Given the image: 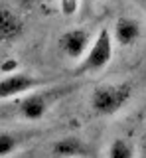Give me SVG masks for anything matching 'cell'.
Returning <instances> with one entry per match:
<instances>
[{"label": "cell", "instance_id": "1", "mask_svg": "<svg viewBox=\"0 0 146 158\" xmlns=\"http://www.w3.org/2000/svg\"><path fill=\"white\" fill-rule=\"evenodd\" d=\"M132 99V83L120 81V83H107L97 87L91 93V111L97 117H113L120 113Z\"/></svg>", "mask_w": 146, "mask_h": 158}, {"label": "cell", "instance_id": "2", "mask_svg": "<svg viewBox=\"0 0 146 158\" xmlns=\"http://www.w3.org/2000/svg\"><path fill=\"white\" fill-rule=\"evenodd\" d=\"M73 85H63V87H38L34 91L26 93L24 99L18 105V113L24 121H42L43 117L50 113V109L57 103V99L65 97L69 91H73Z\"/></svg>", "mask_w": 146, "mask_h": 158}, {"label": "cell", "instance_id": "3", "mask_svg": "<svg viewBox=\"0 0 146 158\" xmlns=\"http://www.w3.org/2000/svg\"><path fill=\"white\" fill-rule=\"evenodd\" d=\"M113 36H111L109 28H101L99 34L93 38L89 49L85 52V56L79 59L75 67L77 75H89V73H99L113 61V53H115V46H113Z\"/></svg>", "mask_w": 146, "mask_h": 158}, {"label": "cell", "instance_id": "4", "mask_svg": "<svg viewBox=\"0 0 146 158\" xmlns=\"http://www.w3.org/2000/svg\"><path fill=\"white\" fill-rule=\"evenodd\" d=\"M46 81L36 75H30V73L24 71H14L8 73L6 77L0 79V101L2 99H12V97H20L26 95V93L34 91L38 87H43Z\"/></svg>", "mask_w": 146, "mask_h": 158}, {"label": "cell", "instance_id": "5", "mask_svg": "<svg viewBox=\"0 0 146 158\" xmlns=\"http://www.w3.org/2000/svg\"><path fill=\"white\" fill-rule=\"evenodd\" d=\"M91 34L85 28H71L67 32H63L59 40H57V46L59 52L69 59H81L85 56V52L91 46Z\"/></svg>", "mask_w": 146, "mask_h": 158}, {"label": "cell", "instance_id": "6", "mask_svg": "<svg viewBox=\"0 0 146 158\" xmlns=\"http://www.w3.org/2000/svg\"><path fill=\"white\" fill-rule=\"evenodd\" d=\"M142 38V26L140 22L132 16H120L116 18L113 26V40L123 48L134 46L138 40Z\"/></svg>", "mask_w": 146, "mask_h": 158}, {"label": "cell", "instance_id": "7", "mask_svg": "<svg viewBox=\"0 0 146 158\" xmlns=\"http://www.w3.org/2000/svg\"><path fill=\"white\" fill-rule=\"evenodd\" d=\"M24 34V20L16 10L0 6V44H12Z\"/></svg>", "mask_w": 146, "mask_h": 158}, {"label": "cell", "instance_id": "8", "mask_svg": "<svg viewBox=\"0 0 146 158\" xmlns=\"http://www.w3.org/2000/svg\"><path fill=\"white\" fill-rule=\"evenodd\" d=\"M51 156L53 158H87L89 146L79 136H61L51 144Z\"/></svg>", "mask_w": 146, "mask_h": 158}, {"label": "cell", "instance_id": "9", "mask_svg": "<svg viewBox=\"0 0 146 158\" xmlns=\"http://www.w3.org/2000/svg\"><path fill=\"white\" fill-rule=\"evenodd\" d=\"M107 158H136L134 144L128 140V138L116 136V138H113V142L109 144Z\"/></svg>", "mask_w": 146, "mask_h": 158}, {"label": "cell", "instance_id": "10", "mask_svg": "<svg viewBox=\"0 0 146 158\" xmlns=\"http://www.w3.org/2000/svg\"><path fill=\"white\" fill-rule=\"evenodd\" d=\"M20 144H22L20 135H16V132H8V131H2V132H0V158L10 156L12 152L18 150V146H20Z\"/></svg>", "mask_w": 146, "mask_h": 158}, {"label": "cell", "instance_id": "11", "mask_svg": "<svg viewBox=\"0 0 146 158\" xmlns=\"http://www.w3.org/2000/svg\"><path fill=\"white\" fill-rule=\"evenodd\" d=\"M81 8V0H59V10L63 16H73Z\"/></svg>", "mask_w": 146, "mask_h": 158}, {"label": "cell", "instance_id": "12", "mask_svg": "<svg viewBox=\"0 0 146 158\" xmlns=\"http://www.w3.org/2000/svg\"><path fill=\"white\" fill-rule=\"evenodd\" d=\"M140 158H146V150H144V152H142V154H140Z\"/></svg>", "mask_w": 146, "mask_h": 158}, {"label": "cell", "instance_id": "13", "mask_svg": "<svg viewBox=\"0 0 146 158\" xmlns=\"http://www.w3.org/2000/svg\"><path fill=\"white\" fill-rule=\"evenodd\" d=\"M87 2H93V0H87Z\"/></svg>", "mask_w": 146, "mask_h": 158}]
</instances>
